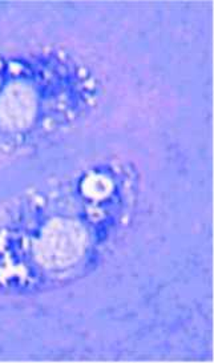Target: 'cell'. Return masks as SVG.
I'll use <instances>...</instances> for the list:
<instances>
[{
  "label": "cell",
  "instance_id": "1",
  "mask_svg": "<svg viewBox=\"0 0 214 363\" xmlns=\"http://www.w3.org/2000/svg\"><path fill=\"white\" fill-rule=\"evenodd\" d=\"M133 196L130 173L101 164L4 206L0 294H36L84 277L128 218Z\"/></svg>",
  "mask_w": 214,
  "mask_h": 363
},
{
  "label": "cell",
  "instance_id": "2",
  "mask_svg": "<svg viewBox=\"0 0 214 363\" xmlns=\"http://www.w3.org/2000/svg\"><path fill=\"white\" fill-rule=\"evenodd\" d=\"M97 79L59 47L0 51V153L13 155L84 118Z\"/></svg>",
  "mask_w": 214,
  "mask_h": 363
}]
</instances>
